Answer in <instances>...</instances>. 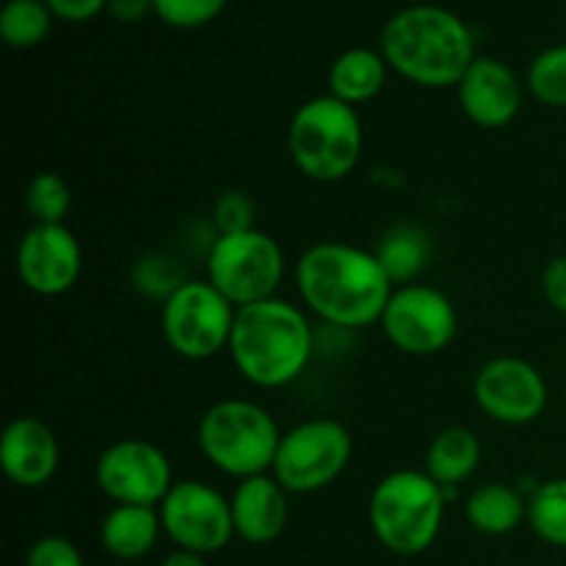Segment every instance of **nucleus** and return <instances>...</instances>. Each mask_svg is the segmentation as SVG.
<instances>
[{
    "instance_id": "nucleus-1",
    "label": "nucleus",
    "mask_w": 566,
    "mask_h": 566,
    "mask_svg": "<svg viewBox=\"0 0 566 566\" xmlns=\"http://www.w3.org/2000/svg\"><path fill=\"white\" fill-rule=\"evenodd\" d=\"M296 285L302 302L318 318L343 329L381 321L396 291L374 252L340 241L310 247L296 263Z\"/></svg>"
},
{
    "instance_id": "nucleus-2",
    "label": "nucleus",
    "mask_w": 566,
    "mask_h": 566,
    "mask_svg": "<svg viewBox=\"0 0 566 566\" xmlns=\"http://www.w3.org/2000/svg\"><path fill=\"white\" fill-rule=\"evenodd\" d=\"M387 66L426 88L459 86L475 61L468 22L442 6H407L387 20L381 48Z\"/></svg>"
},
{
    "instance_id": "nucleus-3",
    "label": "nucleus",
    "mask_w": 566,
    "mask_h": 566,
    "mask_svg": "<svg viewBox=\"0 0 566 566\" xmlns=\"http://www.w3.org/2000/svg\"><path fill=\"white\" fill-rule=\"evenodd\" d=\"M230 357L249 385L263 390L291 385L313 357L307 315L276 296L241 307L232 324Z\"/></svg>"
},
{
    "instance_id": "nucleus-4",
    "label": "nucleus",
    "mask_w": 566,
    "mask_h": 566,
    "mask_svg": "<svg viewBox=\"0 0 566 566\" xmlns=\"http://www.w3.org/2000/svg\"><path fill=\"white\" fill-rule=\"evenodd\" d=\"M446 506L442 486L426 470H396L370 492L368 520L387 551L420 556L440 536Z\"/></svg>"
},
{
    "instance_id": "nucleus-5",
    "label": "nucleus",
    "mask_w": 566,
    "mask_h": 566,
    "mask_svg": "<svg viewBox=\"0 0 566 566\" xmlns=\"http://www.w3.org/2000/svg\"><path fill=\"white\" fill-rule=\"evenodd\" d=\"M287 153L310 180L335 182L348 177L363 155L357 108L332 94L302 103L287 125Z\"/></svg>"
},
{
    "instance_id": "nucleus-6",
    "label": "nucleus",
    "mask_w": 566,
    "mask_h": 566,
    "mask_svg": "<svg viewBox=\"0 0 566 566\" xmlns=\"http://www.w3.org/2000/svg\"><path fill=\"white\" fill-rule=\"evenodd\" d=\"M282 431L269 409L243 398H227L202 415L199 451L230 479H254L274 468Z\"/></svg>"
},
{
    "instance_id": "nucleus-7",
    "label": "nucleus",
    "mask_w": 566,
    "mask_h": 566,
    "mask_svg": "<svg viewBox=\"0 0 566 566\" xmlns=\"http://www.w3.org/2000/svg\"><path fill=\"white\" fill-rule=\"evenodd\" d=\"M285 276L280 243L260 230L216 235L208 252V282L238 310L276 296Z\"/></svg>"
},
{
    "instance_id": "nucleus-8",
    "label": "nucleus",
    "mask_w": 566,
    "mask_h": 566,
    "mask_svg": "<svg viewBox=\"0 0 566 566\" xmlns=\"http://www.w3.org/2000/svg\"><path fill=\"white\" fill-rule=\"evenodd\" d=\"M354 453L348 429L337 420H307L285 431L271 475L293 495L326 490L340 479Z\"/></svg>"
},
{
    "instance_id": "nucleus-9",
    "label": "nucleus",
    "mask_w": 566,
    "mask_h": 566,
    "mask_svg": "<svg viewBox=\"0 0 566 566\" xmlns=\"http://www.w3.org/2000/svg\"><path fill=\"white\" fill-rule=\"evenodd\" d=\"M238 307L208 280H188L160 307V329L171 352L186 359H210L230 348Z\"/></svg>"
},
{
    "instance_id": "nucleus-10",
    "label": "nucleus",
    "mask_w": 566,
    "mask_h": 566,
    "mask_svg": "<svg viewBox=\"0 0 566 566\" xmlns=\"http://www.w3.org/2000/svg\"><path fill=\"white\" fill-rule=\"evenodd\" d=\"M379 324L398 352L409 357H434L457 337L459 315L446 293L412 282L392 291Z\"/></svg>"
},
{
    "instance_id": "nucleus-11",
    "label": "nucleus",
    "mask_w": 566,
    "mask_h": 566,
    "mask_svg": "<svg viewBox=\"0 0 566 566\" xmlns=\"http://www.w3.org/2000/svg\"><path fill=\"white\" fill-rule=\"evenodd\" d=\"M94 479L116 506H155L175 486L171 462L149 440H116L99 453Z\"/></svg>"
},
{
    "instance_id": "nucleus-12",
    "label": "nucleus",
    "mask_w": 566,
    "mask_h": 566,
    "mask_svg": "<svg viewBox=\"0 0 566 566\" xmlns=\"http://www.w3.org/2000/svg\"><path fill=\"white\" fill-rule=\"evenodd\" d=\"M158 512L164 534L180 551L210 556L235 536L230 501L202 481H175Z\"/></svg>"
},
{
    "instance_id": "nucleus-13",
    "label": "nucleus",
    "mask_w": 566,
    "mask_h": 566,
    "mask_svg": "<svg viewBox=\"0 0 566 566\" xmlns=\"http://www.w3.org/2000/svg\"><path fill=\"white\" fill-rule=\"evenodd\" d=\"M473 396L495 423L528 426L545 412L547 381L528 359L495 357L475 374Z\"/></svg>"
},
{
    "instance_id": "nucleus-14",
    "label": "nucleus",
    "mask_w": 566,
    "mask_h": 566,
    "mask_svg": "<svg viewBox=\"0 0 566 566\" xmlns=\"http://www.w3.org/2000/svg\"><path fill=\"white\" fill-rule=\"evenodd\" d=\"M83 252L66 224H33L17 247V274L36 296H61L77 282Z\"/></svg>"
},
{
    "instance_id": "nucleus-15",
    "label": "nucleus",
    "mask_w": 566,
    "mask_h": 566,
    "mask_svg": "<svg viewBox=\"0 0 566 566\" xmlns=\"http://www.w3.org/2000/svg\"><path fill=\"white\" fill-rule=\"evenodd\" d=\"M462 114L473 125L497 130L517 119L523 108V83L514 70L492 55H475L457 86Z\"/></svg>"
},
{
    "instance_id": "nucleus-16",
    "label": "nucleus",
    "mask_w": 566,
    "mask_h": 566,
    "mask_svg": "<svg viewBox=\"0 0 566 566\" xmlns=\"http://www.w3.org/2000/svg\"><path fill=\"white\" fill-rule=\"evenodd\" d=\"M59 440L44 420L14 418L0 437V468L22 490L44 486L59 470Z\"/></svg>"
},
{
    "instance_id": "nucleus-17",
    "label": "nucleus",
    "mask_w": 566,
    "mask_h": 566,
    "mask_svg": "<svg viewBox=\"0 0 566 566\" xmlns=\"http://www.w3.org/2000/svg\"><path fill=\"white\" fill-rule=\"evenodd\" d=\"M287 495L291 492L269 473L238 481L230 497L238 539L249 542V545H269V542L280 539L287 517H291Z\"/></svg>"
},
{
    "instance_id": "nucleus-18",
    "label": "nucleus",
    "mask_w": 566,
    "mask_h": 566,
    "mask_svg": "<svg viewBox=\"0 0 566 566\" xmlns=\"http://www.w3.org/2000/svg\"><path fill=\"white\" fill-rule=\"evenodd\" d=\"M164 523L155 506H114L99 525V542L119 562L144 558L158 542Z\"/></svg>"
},
{
    "instance_id": "nucleus-19",
    "label": "nucleus",
    "mask_w": 566,
    "mask_h": 566,
    "mask_svg": "<svg viewBox=\"0 0 566 566\" xmlns=\"http://www.w3.org/2000/svg\"><path fill=\"white\" fill-rule=\"evenodd\" d=\"M387 61L370 48H352L335 59L329 70V94L354 105L368 103L385 88Z\"/></svg>"
},
{
    "instance_id": "nucleus-20",
    "label": "nucleus",
    "mask_w": 566,
    "mask_h": 566,
    "mask_svg": "<svg viewBox=\"0 0 566 566\" xmlns=\"http://www.w3.org/2000/svg\"><path fill=\"white\" fill-rule=\"evenodd\" d=\"M481 453L484 448L475 431L451 426L431 440L426 451V473L440 486H459L479 470Z\"/></svg>"
},
{
    "instance_id": "nucleus-21",
    "label": "nucleus",
    "mask_w": 566,
    "mask_h": 566,
    "mask_svg": "<svg viewBox=\"0 0 566 566\" xmlns=\"http://www.w3.org/2000/svg\"><path fill=\"white\" fill-rule=\"evenodd\" d=\"M374 254L392 285H412L431 260V235L418 224H396L381 235Z\"/></svg>"
},
{
    "instance_id": "nucleus-22",
    "label": "nucleus",
    "mask_w": 566,
    "mask_h": 566,
    "mask_svg": "<svg viewBox=\"0 0 566 566\" xmlns=\"http://www.w3.org/2000/svg\"><path fill=\"white\" fill-rule=\"evenodd\" d=\"M470 525L479 534L486 536H503L512 534L523 520H528V501L520 497L514 486L501 484V481H490L473 490L464 503Z\"/></svg>"
},
{
    "instance_id": "nucleus-23",
    "label": "nucleus",
    "mask_w": 566,
    "mask_h": 566,
    "mask_svg": "<svg viewBox=\"0 0 566 566\" xmlns=\"http://www.w3.org/2000/svg\"><path fill=\"white\" fill-rule=\"evenodd\" d=\"M53 25V11L44 0H9L0 11V36L9 48L28 50L44 42Z\"/></svg>"
},
{
    "instance_id": "nucleus-24",
    "label": "nucleus",
    "mask_w": 566,
    "mask_h": 566,
    "mask_svg": "<svg viewBox=\"0 0 566 566\" xmlns=\"http://www.w3.org/2000/svg\"><path fill=\"white\" fill-rule=\"evenodd\" d=\"M528 525L547 545L566 547V479L536 486L528 501Z\"/></svg>"
},
{
    "instance_id": "nucleus-25",
    "label": "nucleus",
    "mask_w": 566,
    "mask_h": 566,
    "mask_svg": "<svg viewBox=\"0 0 566 566\" xmlns=\"http://www.w3.org/2000/svg\"><path fill=\"white\" fill-rule=\"evenodd\" d=\"M525 86L536 103L547 108H566V44L547 48L531 61Z\"/></svg>"
},
{
    "instance_id": "nucleus-26",
    "label": "nucleus",
    "mask_w": 566,
    "mask_h": 566,
    "mask_svg": "<svg viewBox=\"0 0 566 566\" xmlns=\"http://www.w3.org/2000/svg\"><path fill=\"white\" fill-rule=\"evenodd\" d=\"M25 208L33 224H64L72 208V191L55 171H39L25 188Z\"/></svg>"
},
{
    "instance_id": "nucleus-27",
    "label": "nucleus",
    "mask_w": 566,
    "mask_h": 566,
    "mask_svg": "<svg viewBox=\"0 0 566 566\" xmlns=\"http://www.w3.org/2000/svg\"><path fill=\"white\" fill-rule=\"evenodd\" d=\"M188 280L182 276V269L177 265V260L166 258V254H147L133 269V287L149 298H164L166 302Z\"/></svg>"
},
{
    "instance_id": "nucleus-28",
    "label": "nucleus",
    "mask_w": 566,
    "mask_h": 566,
    "mask_svg": "<svg viewBox=\"0 0 566 566\" xmlns=\"http://www.w3.org/2000/svg\"><path fill=\"white\" fill-rule=\"evenodd\" d=\"M160 22L177 31H191L213 22L230 0H153Z\"/></svg>"
},
{
    "instance_id": "nucleus-29",
    "label": "nucleus",
    "mask_w": 566,
    "mask_h": 566,
    "mask_svg": "<svg viewBox=\"0 0 566 566\" xmlns=\"http://www.w3.org/2000/svg\"><path fill=\"white\" fill-rule=\"evenodd\" d=\"M213 227L219 235L254 230V205L243 191H224L213 202Z\"/></svg>"
},
{
    "instance_id": "nucleus-30",
    "label": "nucleus",
    "mask_w": 566,
    "mask_h": 566,
    "mask_svg": "<svg viewBox=\"0 0 566 566\" xmlns=\"http://www.w3.org/2000/svg\"><path fill=\"white\" fill-rule=\"evenodd\" d=\"M25 566H83V556L64 536H42L28 551Z\"/></svg>"
},
{
    "instance_id": "nucleus-31",
    "label": "nucleus",
    "mask_w": 566,
    "mask_h": 566,
    "mask_svg": "<svg viewBox=\"0 0 566 566\" xmlns=\"http://www.w3.org/2000/svg\"><path fill=\"white\" fill-rule=\"evenodd\" d=\"M542 293L556 313L566 315V254H558L542 271Z\"/></svg>"
},
{
    "instance_id": "nucleus-32",
    "label": "nucleus",
    "mask_w": 566,
    "mask_h": 566,
    "mask_svg": "<svg viewBox=\"0 0 566 566\" xmlns=\"http://www.w3.org/2000/svg\"><path fill=\"white\" fill-rule=\"evenodd\" d=\"M48 9L53 11V17L66 22H86L92 17H97L99 11H105L108 0H44Z\"/></svg>"
},
{
    "instance_id": "nucleus-33",
    "label": "nucleus",
    "mask_w": 566,
    "mask_h": 566,
    "mask_svg": "<svg viewBox=\"0 0 566 566\" xmlns=\"http://www.w3.org/2000/svg\"><path fill=\"white\" fill-rule=\"evenodd\" d=\"M105 11L119 22H142L155 14V3L153 0H108Z\"/></svg>"
},
{
    "instance_id": "nucleus-34",
    "label": "nucleus",
    "mask_w": 566,
    "mask_h": 566,
    "mask_svg": "<svg viewBox=\"0 0 566 566\" xmlns=\"http://www.w3.org/2000/svg\"><path fill=\"white\" fill-rule=\"evenodd\" d=\"M160 566H208V564H205V556H199V553L180 551V547H177L175 553H169V556L160 562Z\"/></svg>"
},
{
    "instance_id": "nucleus-35",
    "label": "nucleus",
    "mask_w": 566,
    "mask_h": 566,
    "mask_svg": "<svg viewBox=\"0 0 566 566\" xmlns=\"http://www.w3.org/2000/svg\"><path fill=\"white\" fill-rule=\"evenodd\" d=\"M564 368H566V348H564Z\"/></svg>"
}]
</instances>
